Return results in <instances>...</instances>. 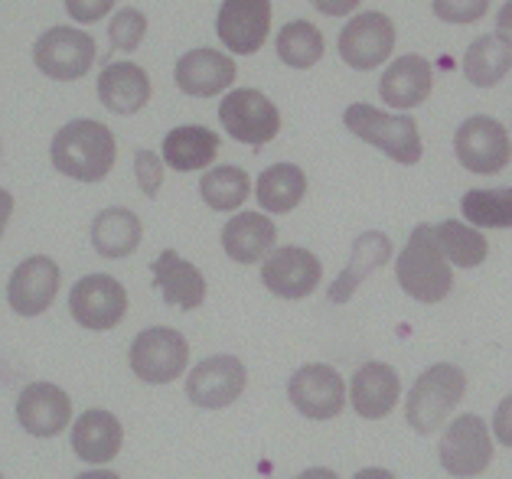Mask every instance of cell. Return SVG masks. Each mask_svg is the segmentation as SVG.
Returning <instances> with one entry per match:
<instances>
[{
  "label": "cell",
  "mask_w": 512,
  "mask_h": 479,
  "mask_svg": "<svg viewBox=\"0 0 512 479\" xmlns=\"http://www.w3.org/2000/svg\"><path fill=\"white\" fill-rule=\"evenodd\" d=\"M121 444H124V427L105 408L82 411V418L72 424V450H76L79 460L92 466H105L115 460L121 453Z\"/></svg>",
  "instance_id": "23"
},
{
  "label": "cell",
  "mask_w": 512,
  "mask_h": 479,
  "mask_svg": "<svg viewBox=\"0 0 512 479\" xmlns=\"http://www.w3.org/2000/svg\"><path fill=\"white\" fill-rule=\"evenodd\" d=\"M323 277V264L314 251L301 245L274 248L261 264V284L281 300H304L317 291Z\"/></svg>",
  "instance_id": "12"
},
{
  "label": "cell",
  "mask_w": 512,
  "mask_h": 479,
  "mask_svg": "<svg viewBox=\"0 0 512 479\" xmlns=\"http://www.w3.org/2000/svg\"><path fill=\"white\" fill-rule=\"evenodd\" d=\"M147 33V17L141 10L124 7L108 23V53H134Z\"/></svg>",
  "instance_id": "34"
},
{
  "label": "cell",
  "mask_w": 512,
  "mask_h": 479,
  "mask_svg": "<svg viewBox=\"0 0 512 479\" xmlns=\"http://www.w3.org/2000/svg\"><path fill=\"white\" fill-rule=\"evenodd\" d=\"M95 40L79 27H53L33 46L36 69L56 82H76L95 62Z\"/></svg>",
  "instance_id": "8"
},
{
  "label": "cell",
  "mask_w": 512,
  "mask_h": 479,
  "mask_svg": "<svg viewBox=\"0 0 512 479\" xmlns=\"http://www.w3.org/2000/svg\"><path fill=\"white\" fill-rule=\"evenodd\" d=\"M467 392V375L451 362H437L424 369L405 398V421L411 431L434 434L454 414L457 401Z\"/></svg>",
  "instance_id": "3"
},
{
  "label": "cell",
  "mask_w": 512,
  "mask_h": 479,
  "mask_svg": "<svg viewBox=\"0 0 512 479\" xmlns=\"http://www.w3.org/2000/svg\"><path fill=\"white\" fill-rule=\"evenodd\" d=\"M190 362V343L173 326H151L137 333L128 349L131 372L147 385H170L186 372Z\"/></svg>",
  "instance_id": "5"
},
{
  "label": "cell",
  "mask_w": 512,
  "mask_h": 479,
  "mask_svg": "<svg viewBox=\"0 0 512 479\" xmlns=\"http://www.w3.org/2000/svg\"><path fill=\"white\" fill-rule=\"evenodd\" d=\"M304 193H307V176L301 167H294V163H274V167H268L258 176V186H255L258 206L265 212H274V216L291 212L304 199Z\"/></svg>",
  "instance_id": "28"
},
{
  "label": "cell",
  "mask_w": 512,
  "mask_h": 479,
  "mask_svg": "<svg viewBox=\"0 0 512 479\" xmlns=\"http://www.w3.org/2000/svg\"><path fill=\"white\" fill-rule=\"evenodd\" d=\"M496 36L512 49V0H506L503 10H499V17H496Z\"/></svg>",
  "instance_id": "40"
},
{
  "label": "cell",
  "mask_w": 512,
  "mask_h": 479,
  "mask_svg": "<svg viewBox=\"0 0 512 479\" xmlns=\"http://www.w3.org/2000/svg\"><path fill=\"white\" fill-rule=\"evenodd\" d=\"M98 102H102L111 115L131 118L147 102H151V75H147L137 62H105L102 75H98Z\"/></svg>",
  "instance_id": "20"
},
{
  "label": "cell",
  "mask_w": 512,
  "mask_h": 479,
  "mask_svg": "<svg viewBox=\"0 0 512 479\" xmlns=\"http://www.w3.org/2000/svg\"><path fill=\"white\" fill-rule=\"evenodd\" d=\"M493 434H496L499 444L512 447V392L503 401H499L496 418H493Z\"/></svg>",
  "instance_id": "38"
},
{
  "label": "cell",
  "mask_w": 512,
  "mask_h": 479,
  "mask_svg": "<svg viewBox=\"0 0 512 479\" xmlns=\"http://www.w3.org/2000/svg\"><path fill=\"white\" fill-rule=\"evenodd\" d=\"M343 124L359 141L379 147L382 154H389L395 163L411 167V163L421 160V134L411 115H385V111L372 108L366 102H356L343 111Z\"/></svg>",
  "instance_id": "4"
},
{
  "label": "cell",
  "mask_w": 512,
  "mask_h": 479,
  "mask_svg": "<svg viewBox=\"0 0 512 479\" xmlns=\"http://www.w3.org/2000/svg\"><path fill=\"white\" fill-rule=\"evenodd\" d=\"M216 33L235 56H252L271 33V0H222Z\"/></svg>",
  "instance_id": "15"
},
{
  "label": "cell",
  "mask_w": 512,
  "mask_h": 479,
  "mask_svg": "<svg viewBox=\"0 0 512 479\" xmlns=\"http://www.w3.org/2000/svg\"><path fill=\"white\" fill-rule=\"evenodd\" d=\"M353 479H395L389 470H382V466H366V470H359Z\"/></svg>",
  "instance_id": "42"
},
{
  "label": "cell",
  "mask_w": 512,
  "mask_h": 479,
  "mask_svg": "<svg viewBox=\"0 0 512 479\" xmlns=\"http://www.w3.org/2000/svg\"><path fill=\"white\" fill-rule=\"evenodd\" d=\"M151 271H154V287L164 294V300L170 307H180V310L203 307V300H206L203 271H199L196 264H190L186 258H180L173 248L160 251V255L154 258V264H151Z\"/></svg>",
  "instance_id": "21"
},
{
  "label": "cell",
  "mask_w": 512,
  "mask_h": 479,
  "mask_svg": "<svg viewBox=\"0 0 512 479\" xmlns=\"http://www.w3.org/2000/svg\"><path fill=\"white\" fill-rule=\"evenodd\" d=\"M141 219H137V212L124 209V206H111V209H102L92 222V245L102 258H128L137 251L141 245Z\"/></svg>",
  "instance_id": "26"
},
{
  "label": "cell",
  "mask_w": 512,
  "mask_h": 479,
  "mask_svg": "<svg viewBox=\"0 0 512 479\" xmlns=\"http://www.w3.org/2000/svg\"><path fill=\"white\" fill-rule=\"evenodd\" d=\"M248 385V372L235 356H209L186 375V398L196 408L219 411L239 401Z\"/></svg>",
  "instance_id": "13"
},
{
  "label": "cell",
  "mask_w": 512,
  "mask_h": 479,
  "mask_svg": "<svg viewBox=\"0 0 512 479\" xmlns=\"http://www.w3.org/2000/svg\"><path fill=\"white\" fill-rule=\"evenodd\" d=\"M59 281H62V271L53 258L46 255H33L27 261H20L14 274L7 281V304L20 317H40L59 294Z\"/></svg>",
  "instance_id": "16"
},
{
  "label": "cell",
  "mask_w": 512,
  "mask_h": 479,
  "mask_svg": "<svg viewBox=\"0 0 512 479\" xmlns=\"http://www.w3.org/2000/svg\"><path fill=\"white\" fill-rule=\"evenodd\" d=\"M454 154L460 160V167H467L470 173H483V176L499 173L512 160L509 131L496 118L473 115L454 134Z\"/></svg>",
  "instance_id": "11"
},
{
  "label": "cell",
  "mask_w": 512,
  "mask_h": 479,
  "mask_svg": "<svg viewBox=\"0 0 512 479\" xmlns=\"http://www.w3.org/2000/svg\"><path fill=\"white\" fill-rule=\"evenodd\" d=\"M53 167L79 183H102L118 160V141L108 124L95 118H76L62 124L49 144Z\"/></svg>",
  "instance_id": "1"
},
{
  "label": "cell",
  "mask_w": 512,
  "mask_h": 479,
  "mask_svg": "<svg viewBox=\"0 0 512 479\" xmlns=\"http://www.w3.org/2000/svg\"><path fill=\"white\" fill-rule=\"evenodd\" d=\"M173 79H177L180 92L190 98H212L222 95L226 88L235 82V62L232 56L219 53V49H190L183 53L177 69H173Z\"/></svg>",
  "instance_id": "18"
},
{
  "label": "cell",
  "mask_w": 512,
  "mask_h": 479,
  "mask_svg": "<svg viewBox=\"0 0 512 479\" xmlns=\"http://www.w3.org/2000/svg\"><path fill=\"white\" fill-rule=\"evenodd\" d=\"M441 466L457 479L483 476L486 466L493 463V437L490 427L477 414H460L457 421L444 427L441 447H437Z\"/></svg>",
  "instance_id": "6"
},
{
  "label": "cell",
  "mask_w": 512,
  "mask_h": 479,
  "mask_svg": "<svg viewBox=\"0 0 512 479\" xmlns=\"http://www.w3.org/2000/svg\"><path fill=\"white\" fill-rule=\"evenodd\" d=\"M287 398H291V405L301 411L304 418L330 421L336 414H343L349 392H346L343 375L336 372L333 365L310 362L291 375V382H287Z\"/></svg>",
  "instance_id": "10"
},
{
  "label": "cell",
  "mask_w": 512,
  "mask_h": 479,
  "mask_svg": "<svg viewBox=\"0 0 512 479\" xmlns=\"http://www.w3.org/2000/svg\"><path fill=\"white\" fill-rule=\"evenodd\" d=\"M10 216H14V193L0 189V238H4V232H7Z\"/></svg>",
  "instance_id": "41"
},
{
  "label": "cell",
  "mask_w": 512,
  "mask_h": 479,
  "mask_svg": "<svg viewBox=\"0 0 512 479\" xmlns=\"http://www.w3.org/2000/svg\"><path fill=\"white\" fill-rule=\"evenodd\" d=\"M431 88H434L431 62L418 53L398 56L395 62H389V69H385L379 79L382 102L389 108H402V111L418 108L424 98L431 95Z\"/></svg>",
  "instance_id": "22"
},
{
  "label": "cell",
  "mask_w": 512,
  "mask_h": 479,
  "mask_svg": "<svg viewBox=\"0 0 512 479\" xmlns=\"http://www.w3.org/2000/svg\"><path fill=\"white\" fill-rule=\"evenodd\" d=\"M512 69V49L499 36H480L473 40L464 56V75L477 88H493L509 75Z\"/></svg>",
  "instance_id": "29"
},
{
  "label": "cell",
  "mask_w": 512,
  "mask_h": 479,
  "mask_svg": "<svg viewBox=\"0 0 512 479\" xmlns=\"http://www.w3.org/2000/svg\"><path fill=\"white\" fill-rule=\"evenodd\" d=\"M76 479H121V476L111 470H89V473H79Z\"/></svg>",
  "instance_id": "44"
},
{
  "label": "cell",
  "mask_w": 512,
  "mask_h": 479,
  "mask_svg": "<svg viewBox=\"0 0 512 479\" xmlns=\"http://www.w3.org/2000/svg\"><path fill=\"white\" fill-rule=\"evenodd\" d=\"M248 193H252V180H248V173L242 167H209L203 173V180H199V196H203V203L216 212H232L239 209Z\"/></svg>",
  "instance_id": "31"
},
{
  "label": "cell",
  "mask_w": 512,
  "mask_h": 479,
  "mask_svg": "<svg viewBox=\"0 0 512 479\" xmlns=\"http://www.w3.org/2000/svg\"><path fill=\"white\" fill-rule=\"evenodd\" d=\"M398 398H402V378H398L389 362H366L353 375V385H349L353 411L366 421L389 418Z\"/></svg>",
  "instance_id": "19"
},
{
  "label": "cell",
  "mask_w": 512,
  "mask_h": 479,
  "mask_svg": "<svg viewBox=\"0 0 512 479\" xmlns=\"http://www.w3.org/2000/svg\"><path fill=\"white\" fill-rule=\"evenodd\" d=\"M219 121L229 137L242 144L261 147L278 137L281 115L268 95H261L258 88H232L219 105Z\"/></svg>",
  "instance_id": "7"
},
{
  "label": "cell",
  "mask_w": 512,
  "mask_h": 479,
  "mask_svg": "<svg viewBox=\"0 0 512 479\" xmlns=\"http://www.w3.org/2000/svg\"><path fill=\"white\" fill-rule=\"evenodd\" d=\"M274 242H278V229H274V222L265 212H239L222 229V248L239 264L265 261L274 251Z\"/></svg>",
  "instance_id": "24"
},
{
  "label": "cell",
  "mask_w": 512,
  "mask_h": 479,
  "mask_svg": "<svg viewBox=\"0 0 512 479\" xmlns=\"http://www.w3.org/2000/svg\"><path fill=\"white\" fill-rule=\"evenodd\" d=\"M69 313L85 330H115L128 313V291L111 274H85L69 291Z\"/></svg>",
  "instance_id": "9"
},
{
  "label": "cell",
  "mask_w": 512,
  "mask_h": 479,
  "mask_svg": "<svg viewBox=\"0 0 512 479\" xmlns=\"http://www.w3.org/2000/svg\"><path fill=\"white\" fill-rule=\"evenodd\" d=\"M392 49H395V27L379 10L356 14L340 33V56L346 66H353L359 72L379 69L392 56Z\"/></svg>",
  "instance_id": "14"
},
{
  "label": "cell",
  "mask_w": 512,
  "mask_h": 479,
  "mask_svg": "<svg viewBox=\"0 0 512 479\" xmlns=\"http://www.w3.org/2000/svg\"><path fill=\"white\" fill-rule=\"evenodd\" d=\"M164 167L167 163L160 160V154H154V150H137L134 154V180L137 186H141L144 196H157L160 186H164Z\"/></svg>",
  "instance_id": "35"
},
{
  "label": "cell",
  "mask_w": 512,
  "mask_h": 479,
  "mask_svg": "<svg viewBox=\"0 0 512 479\" xmlns=\"http://www.w3.org/2000/svg\"><path fill=\"white\" fill-rule=\"evenodd\" d=\"M398 287L415 297L418 304H441L454 287V271L451 261L444 258L441 245L434 238V225H418L411 232L405 251L398 255Z\"/></svg>",
  "instance_id": "2"
},
{
  "label": "cell",
  "mask_w": 512,
  "mask_h": 479,
  "mask_svg": "<svg viewBox=\"0 0 512 479\" xmlns=\"http://www.w3.org/2000/svg\"><path fill=\"white\" fill-rule=\"evenodd\" d=\"M389 258H392V238L389 235L385 232H362L353 242V255H349L346 268L330 284L327 297L333 300V304H346V300L359 291V284L366 281L372 271H379Z\"/></svg>",
  "instance_id": "25"
},
{
  "label": "cell",
  "mask_w": 512,
  "mask_h": 479,
  "mask_svg": "<svg viewBox=\"0 0 512 479\" xmlns=\"http://www.w3.org/2000/svg\"><path fill=\"white\" fill-rule=\"evenodd\" d=\"M434 238L441 245L444 258L454 264V268H477V264L486 261L490 255V245L480 229H473L467 222H457V219H447L441 225H434Z\"/></svg>",
  "instance_id": "30"
},
{
  "label": "cell",
  "mask_w": 512,
  "mask_h": 479,
  "mask_svg": "<svg viewBox=\"0 0 512 479\" xmlns=\"http://www.w3.org/2000/svg\"><path fill=\"white\" fill-rule=\"evenodd\" d=\"M278 59L291 69H310L323 59V33L310 20H291L287 27H281L278 40Z\"/></svg>",
  "instance_id": "32"
},
{
  "label": "cell",
  "mask_w": 512,
  "mask_h": 479,
  "mask_svg": "<svg viewBox=\"0 0 512 479\" xmlns=\"http://www.w3.org/2000/svg\"><path fill=\"white\" fill-rule=\"evenodd\" d=\"M17 421L30 437H56L72 424V398L53 382H30L17 398Z\"/></svg>",
  "instance_id": "17"
},
{
  "label": "cell",
  "mask_w": 512,
  "mask_h": 479,
  "mask_svg": "<svg viewBox=\"0 0 512 479\" xmlns=\"http://www.w3.org/2000/svg\"><path fill=\"white\" fill-rule=\"evenodd\" d=\"M219 154V134L203 124H183L164 137V163L180 173L212 167Z\"/></svg>",
  "instance_id": "27"
},
{
  "label": "cell",
  "mask_w": 512,
  "mask_h": 479,
  "mask_svg": "<svg viewBox=\"0 0 512 479\" xmlns=\"http://www.w3.org/2000/svg\"><path fill=\"white\" fill-rule=\"evenodd\" d=\"M431 10L444 23H477L490 10V0H434Z\"/></svg>",
  "instance_id": "36"
},
{
  "label": "cell",
  "mask_w": 512,
  "mask_h": 479,
  "mask_svg": "<svg viewBox=\"0 0 512 479\" xmlns=\"http://www.w3.org/2000/svg\"><path fill=\"white\" fill-rule=\"evenodd\" d=\"M294 479H340L333 470H327V466H314V470H304L301 476H294Z\"/></svg>",
  "instance_id": "43"
},
{
  "label": "cell",
  "mask_w": 512,
  "mask_h": 479,
  "mask_svg": "<svg viewBox=\"0 0 512 479\" xmlns=\"http://www.w3.org/2000/svg\"><path fill=\"white\" fill-rule=\"evenodd\" d=\"M460 209L473 229H512V189H470Z\"/></svg>",
  "instance_id": "33"
},
{
  "label": "cell",
  "mask_w": 512,
  "mask_h": 479,
  "mask_svg": "<svg viewBox=\"0 0 512 479\" xmlns=\"http://www.w3.org/2000/svg\"><path fill=\"white\" fill-rule=\"evenodd\" d=\"M0 479H4V473H0Z\"/></svg>",
  "instance_id": "45"
},
{
  "label": "cell",
  "mask_w": 512,
  "mask_h": 479,
  "mask_svg": "<svg viewBox=\"0 0 512 479\" xmlns=\"http://www.w3.org/2000/svg\"><path fill=\"white\" fill-rule=\"evenodd\" d=\"M115 7V0H66L69 17L76 23H98L108 17V10Z\"/></svg>",
  "instance_id": "37"
},
{
  "label": "cell",
  "mask_w": 512,
  "mask_h": 479,
  "mask_svg": "<svg viewBox=\"0 0 512 479\" xmlns=\"http://www.w3.org/2000/svg\"><path fill=\"white\" fill-rule=\"evenodd\" d=\"M320 14H327V17H346V14H353V10L362 4V0H310Z\"/></svg>",
  "instance_id": "39"
}]
</instances>
